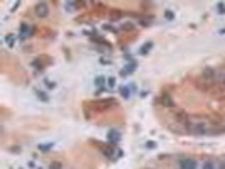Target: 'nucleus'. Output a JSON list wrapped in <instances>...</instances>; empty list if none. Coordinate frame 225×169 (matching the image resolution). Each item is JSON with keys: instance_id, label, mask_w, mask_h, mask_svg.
<instances>
[{"instance_id": "nucleus-1", "label": "nucleus", "mask_w": 225, "mask_h": 169, "mask_svg": "<svg viewBox=\"0 0 225 169\" xmlns=\"http://www.w3.org/2000/svg\"><path fill=\"white\" fill-rule=\"evenodd\" d=\"M201 80L210 83V85H215V83H217V71H215L213 68H205V69L201 71Z\"/></svg>"}, {"instance_id": "nucleus-2", "label": "nucleus", "mask_w": 225, "mask_h": 169, "mask_svg": "<svg viewBox=\"0 0 225 169\" xmlns=\"http://www.w3.org/2000/svg\"><path fill=\"white\" fill-rule=\"evenodd\" d=\"M36 14H37V17H48V14H49L48 4H46V2L37 4V5H36Z\"/></svg>"}, {"instance_id": "nucleus-3", "label": "nucleus", "mask_w": 225, "mask_h": 169, "mask_svg": "<svg viewBox=\"0 0 225 169\" xmlns=\"http://www.w3.org/2000/svg\"><path fill=\"white\" fill-rule=\"evenodd\" d=\"M191 129H193V132H195V134H200V135H201V134H207V132H208L207 123H203V122H196Z\"/></svg>"}, {"instance_id": "nucleus-4", "label": "nucleus", "mask_w": 225, "mask_h": 169, "mask_svg": "<svg viewBox=\"0 0 225 169\" xmlns=\"http://www.w3.org/2000/svg\"><path fill=\"white\" fill-rule=\"evenodd\" d=\"M107 139H108V142H110V144L115 145L119 140H120V132H119V130H110V132L107 134Z\"/></svg>"}, {"instance_id": "nucleus-5", "label": "nucleus", "mask_w": 225, "mask_h": 169, "mask_svg": "<svg viewBox=\"0 0 225 169\" xmlns=\"http://www.w3.org/2000/svg\"><path fill=\"white\" fill-rule=\"evenodd\" d=\"M179 166H181V169H196V161L195 159H181Z\"/></svg>"}, {"instance_id": "nucleus-6", "label": "nucleus", "mask_w": 225, "mask_h": 169, "mask_svg": "<svg viewBox=\"0 0 225 169\" xmlns=\"http://www.w3.org/2000/svg\"><path fill=\"white\" fill-rule=\"evenodd\" d=\"M151 49H153V42H151V41H147V42H144V44L141 46V49H139V53H141L142 56H146V54H147V53H149Z\"/></svg>"}, {"instance_id": "nucleus-7", "label": "nucleus", "mask_w": 225, "mask_h": 169, "mask_svg": "<svg viewBox=\"0 0 225 169\" xmlns=\"http://www.w3.org/2000/svg\"><path fill=\"white\" fill-rule=\"evenodd\" d=\"M53 142H44V144H39L37 145V149H39V151H42V152H48V151H51V149H53Z\"/></svg>"}, {"instance_id": "nucleus-8", "label": "nucleus", "mask_w": 225, "mask_h": 169, "mask_svg": "<svg viewBox=\"0 0 225 169\" xmlns=\"http://www.w3.org/2000/svg\"><path fill=\"white\" fill-rule=\"evenodd\" d=\"M124 69H125V73H127V74H130V73H134L137 69V63H136V61H130V63H129Z\"/></svg>"}, {"instance_id": "nucleus-9", "label": "nucleus", "mask_w": 225, "mask_h": 169, "mask_svg": "<svg viewBox=\"0 0 225 169\" xmlns=\"http://www.w3.org/2000/svg\"><path fill=\"white\" fill-rule=\"evenodd\" d=\"M36 97L39 98L41 102H44V103H46V102H49V97L44 93V91H42V90H36Z\"/></svg>"}, {"instance_id": "nucleus-10", "label": "nucleus", "mask_w": 225, "mask_h": 169, "mask_svg": "<svg viewBox=\"0 0 225 169\" xmlns=\"http://www.w3.org/2000/svg\"><path fill=\"white\" fill-rule=\"evenodd\" d=\"M174 119H176L178 122H186V119H188V115H186L185 112H181V110H178V112L174 113Z\"/></svg>"}, {"instance_id": "nucleus-11", "label": "nucleus", "mask_w": 225, "mask_h": 169, "mask_svg": "<svg viewBox=\"0 0 225 169\" xmlns=\"http://www.w3.org/2000/svg\"><path fill=\"white\" fill-rule=\"evenodd\" d=\"M217 81H218V83H222V86L225 88V69L217 71Z\"/></svg>"}, {"instance_id": "nucleus-12", "label": "nucleus", "mask_w": 225, "mask_h": 169, "mask_svg": "<svg viewBox=\"0 0 225 169\" xmlns=\"http://www.w3.org/2000/svg\"><path fill=\"white\" fill-rule=\"evenodd\" d=\"M119 91H120L122 98H125V100L130 97V88H129V86H120V88H119Z\"/></svg>"}, {"instance_id": "nucleus-13", "label": "nucleus", "mask_w": 225, "mask_h": 169, "mask_svg": "<svg viewBox=\"0 0 225 169\" xmlns=\"http://www.w3.org/2000/svg\"><path fill=\"white\" fill-rule=\"evenodd\" d=\"M161 102H162V103L166 105V107H173V100H171V98L168 97V95H166V93H164V95H162V97H161Z\"/></svg>"}, {"instance_id": "nucleus-14", "label": "nucleus", "mask_w": 225, "mask_h": 169, "mask_svg": "<svg viewBox=\"0 0 225 169\" xmlns=\"http://www.w3.org/2000/svg\"><path fill=\"white\" fill-rule=\"evenodd\" d=\"M5 42H7V46H8V48H14V44H15V36L8 34L7 37H5Z\"/></svg>"}, {"instance_id": "nucleus-15", "label": "nucleus", "mask_w": 225, "mask_h": 169, "mask_svg": "<svg viewBox=\"0 0 225 169\" xmlns=\"http://www.w3.org/2000/svg\"><path fill=\"white\" fill-rule=\"evenodd\" d=\"M103 85H105V78H103V76H96V78H95V86L103 88Z\"/></svg>"}, {"instance_id": "nucleus-16", "label": "nucleus", "mask_w": 225, "mask_h": 169, "mask_svg": "<svg viewBox=\"0 0 225 169\" xmlns=\"http://www.w3.org/2000/svg\"><path fill=\"white\" fill-rule=\"evenodd\" d=\"M201 169H215V162L213 161H205L203 162V166H201Z\"/></svg>"}, {"instance_id": "nucleus-17", "label": "nucleus", "mask_w": 225, "mask_h": 169, "mask_svg": "<svg viewBox=\"0 0 225 169\" xmlns=\"http://www.w3.org/2000/svg\"><path fill=\"white\" fill-rule=\"evenodd\" d=\"M29 32H31V31H29V25H27V24L20 25V36H22V37H25V34L29 36Z\"/></svg>"}, {"instance_id": "nucleus-18", "label": "nucleus", "mask_w": 225, "mask_h": 169, "mask_svg": "<svg viewBox=\"0 0 225 169\" xmlns=\"http://www.w3.org/2000/svg\"><path fill=\"white\" fill-rule=\"evenodd\" d=\"M217 12L220 15H225V4L224 2H218L217 4Z\"/></svg>"}, {"instance_id": "nucleus-19", "label": "nucleus", "mask_w": 225, "mask_h": 169, "mask_svg": "<svg viewBox=\"0 0 225 169\" xmlns=\"http://www.w3.org/2000/svg\"><path fill=\"white\" fill-rule=\"evenodd\" d=\"M49 169H63V164L59 161H53L51 164H49Z\"/></svg>"}, {"instance_id": "nucleus-20", "label": "nucleus", "mask_w": 225, "mask_h": 169, "mask_svg": "<svg viewBox=\"0 0 225 169\" xmlns=\"http://www.w3.org/2000/svg\"><path fill=\"white\" fill-rule=\"evenodd\" d=\"M164 17H166L168 20H173V19H174V12H173V10H166V12H164Z\"/></svg>"}, {"instance_id": "nucleus-21", "label": "nucleus", "mask_w": 225, "mask_h": 169, "mask_svg": "<svg viewBox=\"0 0 225 169\" xmlns=\"http://www.w3.org/2000/svg\"><path fill=\"white\" fill-rule=\"evenodd\" d=\"M156 147H158V144L154 140H147L146 142V149H156Z\"/></svg>"}, {"instance_id": "nucleus-22", "label": "nucleus", "mask_w": 225, "mask_h": 169, "mask_svg": "<svg viewBox=\"0 0 225 169\" xmlns=\"http://www.w3.org/2000/svg\"><path fill=\"white\" fill-rule=\"evenodd\" d=\"M122 29H124V31H132V29H134V25H132V24H125Z\"/></svg>"}, {"instance_id": "nucleus-23", "label": "nucleus", "mask_w": 225, "mask_h": 169, "mask_svg": "<svg viewBox=\"0 0 225 169\" xmlns=\"http://www.w3.org/2000/svg\"><path fill=\"white\" fill-rule=\"evenodd\" d=\"M108 86H110V88L115 86V78H108Z\"/></svg>"}, {"instance_id": "nucleus-24", "label": "nucleus", "mask_w": 225, "mask_h": 169, "mask_svg": "<svg viewBox=\"0 0 225 169\" xmlns=\"http://www.w3.org/2000/svg\"><path fill=\"white\" fill-rule=\"evenodd\" d=\"M103 91H105V86H103V88H98V90H96L95 95H100V93H103Z\"/></svg>"}, {"instance_id": "nucleus-25", "label": "nucleus", "mask_w": 225, "mask_h": 169, "mask_svg": "<svg viewBox=\"0 0 225 169\" xmlns=\"http://www.w3.org/2000/svg\"><path fill=\"white\" fill-rule=\"evenodd\" d=\"M46 85H48L49 88H54V86H56V85H54V83H51V81H46Z\"/></svg>"}, {"instance_id": "nucleus-26", "label": "nucleus", "mask_w": 225, "mask_h": 169, "mask_svg": "<svg viewBox=\"0 0 225 169\" xmlns=\"http://www.w3.org/2000/svg\"><path fill=\"white\" fill-rule=\"evenodd\" d=\"M220 169H225V162H220Z\"/></svg>"}, {"instance_id": "nucleus-27", "label": "nucleus", "mask_w": 225, "mask_h": 169, "mask_svg": "<svg viewBox=\"0 0 225 169\" xmlns=\"http://www.w3.org/2000/svg\"><path fill=\"white\" fill-rule=\"evenodd\" d=\"M39 169H41V168H39Z\"/></svg>"}]
</instances>
